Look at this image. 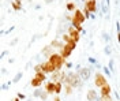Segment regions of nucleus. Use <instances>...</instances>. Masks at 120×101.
Here are the masks:
<instances>
[{
	"label": "nucleus",
	"mask_w": 120,
	"mask_h": 101,
	"mask_svg": "<svg viewBox=\"0 0 120 101\" xmlns=\"http://www.w3.org/2000/svg\"><path fill=\"white\" fill-rule=\"evenodd\" d=\"M48 60H49V62H51L53 66L57 68V71H61V67L66 64V59H64L60 53H53Z\"/></svg>",
	"instance_id": "1"
},
{
	"label": "nucleus",
	"mask_w": 120,
	"mask_h": 101,
	"mask_svg": "<svg viewBox=\"0 0 120 101\" xmlns=\"http://www.w3.org/2000/svg\"><path fill=\"white\" fill-rule=\"evenodd\" d=\"M81 79H82V78L79 77V74L70 72V74H67V78H66L64 85H66V83H68V85H71L72 87H76V86L81 85Z\"/></svg>",
	"instance_id": "2"
},
{
	"label": "nucleus",
	"mask_w": 120,
	"mask_h": 101,
	"mask_svg": "<svg viewBox=\"0 0 120 101\" xmlns=\"http://www.w3.org/2000/svg\"><path fill=\"white\" fill-rule=\"evenodd\" d=\"M41 71L45 72V74H53V72H56V71H57V68H56L52 63L49 62V60H46V62L41 63Z\"/></svg>",
	"instance_id": "3"
},
{
	"label": "nucleus",
	"mask_w": 120,
	"mask_h": 101,
	"mask_svg": "<svg viewBox=\"0 0 120 101\" xmlns=\"http://www.w3.org/2000/svg\"><path fill=\"white\" fill-rule=\"evenodd\" d=\"M108 83V81H106V78H105L104 74H101V72H97L96 75H94V85L97 86L98 89L100 87H102L104 85Z\"/></svg>",
	"instance_id": "4"
},
{
	"label": "nucleus",
	"mask_w": 120,
	"mask_h": 101,
	"mask_svg": "<svg viewBox=\"0 0 120 101\" xmlns=\"http://www.w3.org/2000/svg\"><path fill=\"white\" fill-rule=\"evenodd\" d=\"M67 33L70 34V37L74 40V41H76V42H78V41H79V38H81V31L76 30L74 26H70V27H68V31H67Z\"/></svg>",
	"instance_id": "5"
},
{
	"label": "nucleus",
	"mask_w": 120,
	"mask_h": 101,
	"mask_svg": "<svg viewBox=\"0 0 120 101\" xmlns=\"http://www.w3.org/2000/svg\"><path fill=\"white\" fill-rule=\"evenodd\" d=\"M85 7L87 8L91 14H96L97 12V0H87V1H85Z\"/></svg>",
	"instance_id": "6"
},
{
	"label": "nucleus",
	"mask_w": 120,
	"mask_h": 101,
	"mask_svg": "<svg viewBox=\"0 0 120 101\" xmlns=\"http://www.w3.org/2000/svg\"><path fill=\"white\" fill-rule=\"evenodd\" d=\"M59 51H60L59 53L61 55L64 59L70 57V55L72 53V49H71V47H70L68 44H64V45H63V48H61V49H59Z\"/></svg>",
	"instance_id": "7"
},
{
	"label": "nucleus",
	"mask_w": 120,
	"mask_h": 101,
	"mask_svg": "<svg viewBox=\"0 0 120 101\" xmlns=\"http://www.w3.org/2000/svg\"><path fill=\"white\" fill-rule=\"evenodd\" d=\"M72 16H74V18L76 19V21H78V22H81L82 25L85 23V21L87 19V18L85 16V14H83V11H81V10H76L74 14H72Z\"/></svg>",
	"instance_id": "8"
},
{
	"label": "nucleus",
	"mask_w": 120,
	"mask_h": 101,
	"mask_svg": "<svg viewBox=\"0 0 120 101\" xmlns=\"http://www.w3.org/2000/svg\"><path fill=\"white\" fill-rule=\"evenodd\" d=\"M55 90H56V86H55V82H52V81H49V82H46L45 83V92L49 94H55Z\"/></svg>",
	"instance_id": "9"
},
{
	"label": "nucleus",
	"mask_w": 120,
	"mask_h": 101,
	"mask_svg": "<svg viewBox=\"0 0 120 101\" xmlns=\"http://www.w3.org/2000/svg\"><path fill=\"white\" fill-rule=\"evenodd\" d=\"M111 92H112V87H111L109 83L100 87V96H111Z\"/></svg>",
	"instance_id": "10"
},
{
	"label": "nucleus",
	"mask_w": 120,
	"mask_h": 101,
	"mask_svg": "<svg viewBox=\"0 0 120 101\" xmlns=\"http://www.w3.org/2000/svg\"><path fill=\"white\" fill-rule=\"evenodd\" d=\"M86 98H87V101H96L97 100V92L96 90H87Z\"/></svg>",
	"instance_id": "11"
},
{
	"label": "nucleus",
	"mask_w": 120,
	"mask_h": 101,
	"mask_svg": "<svg viewBox=\"0 0 120 101\" xmlns=\"http://www.w3.org/2000/svg\"><path fill=\"white\" fill-rule=\"evenodd\" d=\"M60 79H61V71H56V72L51 74V81L52 82H59Z\"/></svg>",
	"instance_id": "12"
},
{
	"label": "nucleus",
	"mask_w": 120,
	"mask_h": 101,
	"mask_svg": "<svg viewBox=\"0 0 120 101\" xmlns=\"http://www.w3.org/2000/svg\"><path fill=\"white\" fill-rule=\"evenodd\" d=\"M42 53L45 55V57H48V59H49V57L55 53V52H53V47H46L45 49H42Z\"/></svg>",
	"instance_id": "13"
},
{
	"label": "nucleus",
	"mask_w": 120,
	"mask_h": 101,
	"mask_svg": "<svg viewBox=\"0 0 120 101\" xmlns=\"http://www.w3.org/2000/svg\"><path fill=\"white\" fill-rule=\"evenodd\" d=\"M71 26H74L76 30L82 31V23H81V22H78V21L75 19L74 16H72V19H71Z\"/></svg>",
	"instance_id": "14"
},
{
	"label": "nucleus",
	"mask_w": 120,
	"mask_h": 101,
	"mask_svg": "<svg viewBox=\"0 0 120 101\" xmlns=\"http://www.w3.org/2000/svg\"><path fill=\"white\" fill-rule=\"evenodd\" d=\"M63 45H64V42H63V41H59V40H53L52 42H51V47L57 48V49H61Z\"/></svg>",
	"instance_id": "15"
},
{
	"label": "nucleus",
	"mask_w": 120,
	"mask_h": 101,
	"mask_svg": "<svg viewBox=\"0 0 120 101\" xmlns=\"http://www.w3.org/2000/svg\"><path fill=\"white\" fill-rule=\"evenodd\" d=\"M63 82L61 81H59V82H55V86H56V90H55V94H60L61 92H63Z\"/></svg>",
	"instance_id": "16"
},
{
	"label": "nucleus",
	"mask_w": 120,
	"mask_h": 101,
	"mask_svg": "<svg viewBox=\"0 0 120 101\" xmlns=\"http://www.w3.org/2000/svg\"><path fill=\"white\" fill-rule=\"evenodd\" d=\"M30 85L33 86V87H40V86L42 85V82L40 81V79H37V78H31V81H30Z\"/></svg>",
	"instance_id": "17"
},
{
	"label": "nucleus",
	"mask_w": 120,
	"mask_h": 101,
	"mask_svg": "<svg viewBox=\"0 0 120 101\" xmlns=\"http://www.w3.org/2000/svg\"><path fill=\"white\" fill-rule=\"evenodd\" d=\"M78 8H76V4H75L74 1H70V3H67V11H70V12H75Z\"/></svg>",
	"instance_id": "18"
},
{
	"label": "nucleus",
	"mask_w": 120,
	"mask_h": 101,
	"mask_svg": "<svg viewBox=\"0 0 120 101\" xmlns=\"http://www.w3.org/2000/svg\"><path fill=\"white\" fill-rule=\"evenodd\" d=\"M75 87H72L71 85H68V83H66L64 85V93L67 94V96H70V94H72V92H74Z\"/></svg>",
	"instance_id": "19"
},
{
	"label": "nucleus",
	"mask_w": 120,
	"mask_h": 101,
	"mask_svg": "<svg viewBox=\"0 0 120 101\" xmlns=\"http://www.w3.org/2000/svg\"><path fill=\"white\" fill-rule=\"evenodd\" d=\"M34 77L37 78V79H40L41 82H44L45 79H46V74L42 72V71H40V72H36V75H34Z\"/></svg>",
	"instance_id": "20"
},
{
	"label": "nucleus",
	"mask_w": 120,
	"mask_h": 101,
	"mask_svg": "<svg viewBox=\"0 0 120 101\" xmlns=\"http://www.w3.org/2000/svg\"><path fill=\"white\" fill-rule=\"evenodd\" d=\"M71 40H72V38L70 37V34H68V33H66V34H63V37H61V41H63L64 44H68V42H70Z\"/></svg>",
	"instance_id": "21"
},
{
	"label": "nucleus",
	"mask_w": 120,
	"mask_h": 101,
	"mask_svg": "<svg viewBox=\"0 0 120 101\" xmlns=\"http://www.w3.org/2000/svg\"><path fill=\"white\" fill-rule=\"evenodd\" d=\"M11 6H12V8H14L15 11H21V10H22V6H19V4H18V3H15V1L11 3Z\"/></svg>",
	"instance_id": "22"
},
{
	"label": "nucleus",
	"mask_w": 120,
	"mask_h": 101,
	"mask_svg": "<svg viewBox=\"0 0 120 101\" xmlns=\"http://www.w3.org/2000/svg\"><path fill=\"white\" fill-rule=\"evenodd\" d=\"M81 74H82V79H87V78H89V70H83V71H81Z\"/></svg>",
	"instance_id": "23"
},
{
	"label": "nucleus",
	"mask_w": 120,
	"mask_h": 101,
	"mask_svg": "<svg viewBox=\"0 0 120 101\" xmlns=\"http://www.w3.org/2000/svg\"><path fill=\"white\" fill-rule=\"evenodd\" d=\"M100 101H112L111 96H100Z\"/></svg>",
	"instance_id": "24"
},
{
	"label": "nucleus",
	"mask_w": 120,
	"mask_h": 101,
	"mask_svg": "<svg viewBox=\"0 0 120 101\" xmlns=\"http://www.w3.org/2000/svg\"><path fill=\"white\" fill-rule=\"evenodd\" d=\"M82 11H83V14H85V16H86V18H90V15H91V12H90V11L87 10V8H86V7H83V10H82Z\"/></svg>",
	"instance_id": "25"
},
{
	"label": "nucleus",
	"mask_w": 120,
	"mask_h": 101,
	"mask_svg": "<svg viewBox=\"0 0 120 101\" xmlns=\"http://www.w3.org/2000/svg\"><path fill=\"white\" fill-rule=\"evenodd\" d=\"M38 96H40V98H41V100H46V97H48L49 94L46 93V92H42V93H40Z\"/></svg>",
	"instance_id": "26"
},
{
	"label": "nucleus",
	"mask_w": 120,
	"mask_h": 101,
	"mask_svg": "<svg viewBox=\"0 0 120 101\" xmlns=\"http://www.w3.org/2000/svg\"><path fill=\"white\" fill-rule=\"evenodd\" d=\"M40 71H41V64L34 66V72H40Z\"/></svg>",
	"instance_id": "27"
},
{
	"label": "nucleus",
	"mask_w": 120,
	"mask_h": 101,
	"mask_svg": "<svg viewBox=\"0 0 120 101\" xmlns=\"http://www.w3.org/2000/svg\"><path fill=\"white\" fill-rule=\"evenodd\" d=\"M53 101H61V100H60L59 96H56V97H53Z\"/></svg>",
	"instance_id": "28"
},
{
	"label": "nucleus",
	"mask_w": 120,
	"mask_h": 101,
	"mask_svg": "<svg viewBox=\"0 0 120 101\" xmlns=\"http://www.w3.org/2000/svg\"><path fill=\"white\" fill-rule=\"evenodd\" d=\"M117 40H119V42H120V30L117 31Z\"/></svg>",
	"instance_id": "29"
},
{
	"label": "nucleus",
	"mask_w": 120,
	"mask_h": 101,
	"mask_svg": "<svg viewBox=\"0 0 120 101\" xmlns=\"http://www.w3.org/2000/svg\"><path fill=\"white\" fill-rule=\"evenodd\" d=\"M14 101H21V98H19V97H15V98H14Z\"/></svg>",
	"instance_id": "30"
},
{
	"label": "nucleus",
	"mask_w": 120,
	"mask_h": 101,
	"mask_svg": "<svg viewBox=\"0 0 120 101\" xmlns=\"http://www.w3.org/2000/svg\"><path fill=\"white\" fill-rule=\"evenodd\" d=\"M45 1H46V3H51V1H52V0H45Z\"/></svg>",
	"instance_id": "31"
},
{
	"label": "nucleus",
	"mask_w": 120,
	"mask_h": 101,
	"mask_svg": "<svg viewBox=\"0 0 120 101\" xmlns=\"http://www.w3.org/2000/svg\"><path fill=\"white\" fill-rule=\"evenodd\" d=\"M83 1H87V0H83Z\"/></svg>",
	"instance_id": "32"
}]
</instances>
